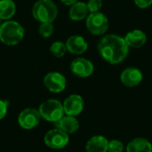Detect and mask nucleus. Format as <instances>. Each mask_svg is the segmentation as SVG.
Wrapping results in <instances>:
<instances>
[{"mask_svg": "<svg viewBox=\"0 0 152 152\" xmlns=\"http://www.w3.org/2000/svg\"><path fill=\"white\" fill-rule=\"evenodd\" d=\"M89 13L87 5L84 2L77 1L74 4H72L69 10V17L75 21L82 20L87 17Z\"/></svg>", "mask_w": 152, "mask_h": 152, "instance_id": "nucleus-17", "label": "nucleus"}, {"mask_svg": "<svg viewBox=\"0 0 152 152\" xmlns=\"http://www.w3.org/2000/svg\"><path fill=\"white\" fill-rule=\"evenodd\" d=\"M1 20H2L0 19V26H1V24H2V21H1Z\"/></svg>", "mask_w": 152, "mask_h": 152, "instance_id": "nucleus-26", "label": "nucleus"}, {"mask_svg": "<svg viewBox=\"0 0 152 152\" xmlns=\"http://www.w3.org/2000/svg\"><path fill=\"white\" fill-rule=\"evenodd\" d=\"M88 31L95 36L103 35L109 28V20L102 12H90L86 21Z\"/></svg>", "mask_w": 152, "mask_h": 152, "instance_id": "nucleus-5", "label": "nucleus"}, {"mask_svg": "<svg viewBox=\"0 0 152 152\" xmlns=\"http://www.w3.org/2000/svg\"><path fill=\"white\" fill-rule=\"evenodd\" d=\"M63 110L65 115L77 117L84 110L85 102L81 95L79 94H70L62 102Z\"/></svg>", "mask_w": 152, "mask_h": 152, "instance_id": "nucleus-9", "label": "nucleus"}, {"mask_svg": "<svg viewBox=\"0 0 152 152\" xmlns=\"http://www.w3.org/2000/svg\"><path fill=\"white\" fill-rule=\"evenodd\" d=\"M70 71L78 77H88L94 70V64L86 58H76L70 63Z\"/></svg>", "mask_w": 152, "mask_h": 152, "instance_id": "nucleus-10", "label": "nucleus"}, {"mask_svg": "<svg viewBox=\"0 0 152 152\" xmlns=\"http://www.w3.org/2000/svg\"><path fill=\"white\" fill-rule=\"evenodd\" d=\"M41 120L38 110L34 108H27L23 110L18 116L19 126L25 130H31L37 127Z\"/></svg>", "mask_w": 152, "mask_h": 152, "instance_id": "nucleus-7", "label": "nucleus"}, {"mask_svg": "<svg viewBox=\"0 0 152 152\" xmlns=\"http://www.w3.org/2000/svg\"><path fill=\"white\" fill-rule=\"evenodd\" d=\"M126 152H152V143L146 138L137 137L131 140L126 146Z\"/></svg>", "mask_w": 152, "mask_h": 152, "instance_id": "nucleus-15", "label": "nucleus"}, {"mask_svg": "<svg viewBox=\"0 0 152 152\" xmlns=\"http://www.w3.org/2000/svg\"><path fill=\"white\" fill-rule=\"evenodd\" d=\"M32 16L42 22H52L58 16V8L53 0H38L32 6Z\"/></svg>", "mask_w": 152, "mask_h": 152, "instance_id": "nucleus-3", "label": "nucleus"}, {"mask_svg": "<svg viewBox=\"0 0 152 152\" xmlns=\"http://www.w3.org/2000/svg\"><path fill=\"white\" fill-rule=\"evenodd\" d=\"M143 75L142 71L137 68H126L120 75L121 83L126 87H135L142 81Z\"/></svg>", "mask_w": 152, "mask_h": 152, "instance_id": "nucleus-11", "label": "nucleus"}, {"mask_svg": "<svg viewBox=\"0 0 152 152\" xmlns=\"http://www.w3.org/2000/svg\"><path fill=\"white\" fill-rule=\"evenodd\" d=\"M54 31V27L52 22H42L39 25L38 28V32L40 36L44 38H48L50 37Z\"/></svg>", "mask_w": 152, "mask_h": 152, "instance_id": "nucleus-20", "label": "nucleus"}, {"mask_svg": "<svg viewBox=\"0 0 152 152\" xmlns=\"http://www.w3.org/2000/svg\"><path fill=\"white\" fill-rule=\"evenodd\" d=\"M67 52L66 44L62 41H55L50 46V53L56 58L63 57Z\"/></svg>", "mask_w": 152, "mask_h": 152, "instance_id": "nucleus-19", "label": "nucleus"}, {"mask_svg": "<svg viewBox=\"0 0 152 152\" xmlns=\"http://www.w3.org/2000/svg\"><path fill=\"white\" fill-rule=\"evenodd\" d=\"M125 40L129 47L140 48L147 42V36L140 29H134L126 34Z\"/></svg>", "mask_w": 152, "mask_h": 152, "instance_id": "nucleus-16", "label": "nucleus"}, {"mask_svg": "<svg viewBox=\"0 0 152 152\" xmlns=\"http://www.w3.org/2000/svg\"><path fill=\"white\" fill-rule=\"evenodd\" d=\"M97 47L101 56L110 64L122 62L129 52V46L125 37L115 34L103 37L99 41Z\"/></svg>", "mask_w": 152, "mask_h": 152, "instance_id": "nucleus-1", "label": "nucleus"}, {"mask_svg": "<svg viewBox=\"0 0 152 152\" xmlns=\"http://www.w3.org/2000/svg\"><path fill=\"white\" fill-rule=\"evenodd\" d=\"M86 5L89 12H97L102 7V0H88Z\"/></svg>", "mask_w": 152, "mask_h": 152, "instance_id": "nucleus-22", "label": "nucleus"}, {"mask_svg": "<svg viewBox=\"0 0 152 152\" xmlns=\"http://www.w3.org/2000/svg\"><path fill=\"white\" fill-rule=\"evenodd\" d=\"M135 4L142 9L148 8L152 4V0H134Z\"/></svg>", "mask_w": 152, "mask_h": 152, "instance_id": "nucleus-24", "label": "nucleus"}, {"mask_svg": "<svg viewBox=\"0 0 152 152\" xmlns=\"http://www.w3.org/2000/svg\"><path fill=\"white\" fill-rule=\"evenodd\" d=\"M25 35L23 27L17 21L8 20L0 26V41L8 46H13L21 42Z\"/></svg>", "mask_w": 152, "mask_h": 152, "instance_id": "nucleus-2", "label": "nucleus"}, {"mask_svg": "<svg viewBox=\"0 0 152 152\" xmlns=\"http://www.w3.org/2000/svg\"><path fill=\"white\" fill-rule=\"evenodd\" d=\"M54 126L62 130L68 134H72L77 132L79 129V121L76 117L64 115L61 119L54 123Z\"/></svg>", "mask_w": 152, "mask_h": 152, "instance_id": "nucleus-13", "label": "nucleus"}, {"mask_svg": "<svg viewBox=\"0 0 152 152\" xmlns=\"http://www.w3.org/2000/svg\"><path fill=\"white\" fill-rule=\"evenodd\" d=\"M67 51L72 54H82L86 52L88 48V44L86 39L78 35H74L69 37L66 41Z\"/></svg>", "mask_w": 152, "mask_h": 152, "instance_id": "nucleus-12", "label": "nucleus"}, {"mask_svg": "<svg viewBox=\"0 0 152 152\" xmlns=\"http://www.w3.org/2000/svg\"><path fill=\"white\" fill-rule=\"evenodd\" d=\"M125 145L118 139H112L109 141L108 152H124Z\"/></svg>", "mask_w": 152, "mask_h": 152, "instance_id": "nucleus-21", "label": "nucleus"}, {"mask_svg": "<svg viewBox=\"0 0 152 152\" xmlns=\"http://www.w3.org/2000/svg\"><path fill=\"white\" fill-rule=\"evenodd\" d=\"M44 85L48 91L53 94H59L65 90L67 86L66 77L60 72L52 71L44 77Z\"/></svg>", "mask_w": 152, "mask_h": 152, "instance_id": "nucleus-8", "label": "nucleus"}, {"mask_svg": "<svg viewBox=\"0 0 152 152\" xmlns=\"http://www.w3.org/2000/svg\"><path fill=\"white\" fill-rule=\"evenodd\" d=\"M69 134L54 127L46 132L44 137L45 144L52 150L64 149L69 142Z\"/></svg>", "mask_w": 152, "mask_h": 152, "instance_id": "nucleus-6", "label": "nucleus"}, {"mask_svg": "<svg viewBox=\"0 0 152 152\" xmlns=\"http://www.w3.org/2000/svg\"><path fill=\"white\" fill-rule=\"evenodd\" d=\"M78 0H61V2L62 4H64L65 5H69V6H71L72 4H74L75 3H77Z\"/></svg>", "mask_w": 152, "mask_h": 152, "instance_id": "nucleus-25", "label": "nucleus"}, {"mask_svg": "<svg viewBox=\"0 0 152 152\" xmlns=\"http://www.w3.org/2000/svg\"><path fill=\"white\" fill-rule=\"evenodd\" d=\"M16 4L12 0H0V19L8 20L14 16Z\"/></svg>", "mask_w": 152, "mask_h": 152, "instance_id": "nucleus-18", "label": "nucleus"}, {"mask_svg": "<svg viewBox=\"0 0 152 152\" xmlns=\"http://www.w3.org/2000/svg\"><path fill=\"white\" fill-rule=\"evenodd\" d=\"M41 118L55 123L64 116L62 103L56 99H48L42 102L38 108Z\"/></svg>", "mask_w": 152, "mask_h": 152, "instance_id": "nucleus-4", "label": "nucleus"}, {"mask_svg": "<svg viewBox=\"0 0 152 152\" xmlns=\"http://www.w3.org/2000/svg\"><path fill=\"white\" fill-rule=\"evenodd\" d=\"M7 110H8V102L6 101L0 100V120L6 116Z\"/></svg>", "mask_w": 152, "mask_h": 152, "instance_id": "nucleus-23", "label": "nucleus"}, {"mask_svg": "<svg viewBox=\"0 0 152 152\" xmlns=\"http://www.w3.org/2000/svg\"><path fill=\"white\" fill-rule=\"evenodd\" d=\"M109 140L103 135L91 137L86 144V152H108Z\"/></svg>", "mask_w": 152, "mask_h": 152, "instance_id": "nucleus-14", "label": "nucleus"}]
</instances>
